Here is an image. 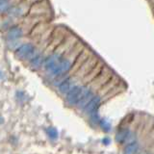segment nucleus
Listing matches in <instances>:
<instances>
[{
	"label": "nucleus",
	"instance_id": "nucleus-12",
	"mask_svg": "<svg viewBox=\"0 0 154 154\" xmlns=\"http://www.w3.org/2000/svg\"><path fill=\"white\" fill-rule=\"evenodd\" d=\"M47 134H48V136H49V138L52 140H56L58 138V131L53 127L47 129Z\"/></svg>",
	"mask_w": 154,
	"mask_h": 154
},
{
	"label": "nucleus",
	"instance_id": "nucleus-3",
	"mask_svg": "<svg viewBox=\"0 0 154 154\" xmlns=\"http://www.w3.org/2000/svg\"><path fill=\"white\" fill-rule=\"evenodd\" d=\"M101 102V97L99 95H94L93 97L90 99V101L86 104V106L83 108L87 114H91L94 112L98 111V107Z\"/></svg>",
	"mask_w": 154,
	"mask_h": 154
},
{
	"label": "nucleus",
	"instance_id": "nucleus-4",
	"mask_svg": "<svg viewBox=\"0 0 154 154\" xmlns=\"http://www.w3.org/2000/svg\"><path fill=\"white\" fill-rule=\"evenodd\" d=\"M60 55L57 54V53H55V54L53 55H50L48 56L46 59L43 61V66H45V69L47 71L51 72L53 69H55V66L58 65V63L60 62Z\"/></svg>",
	"mask_w": 154,
	"mask_h": 154
},
{
	"label": "nucleus",
	"instance_id": "nucleus-5",
	"mask_svg": "<svg viewBox=\"0 0 154 154\" xmlns=\"http://www.w3.org/2000/svg\"><path fill=\"white\" fill-rule=\"evenodd\" d=\"M22 37V30L20 27L18 26H13L9 29V31L7 33V38L9 41L14 42L17 41L18 38H20Z\"/></svg>",
	"mask_w": 154,
	"mask_h": 154
},
{
	"label": "nucleus",
	"instance_id": "nucleus-10",
	"mask_svg": "<svg viewBox=\"0 0 154 154\" xmlns=\"http://www.w3.org/2000/svg\"><path fill=\"white\" fill-rule=\"evenodd\" d=\"M10 2L9 0H0V14H4L9 11Z\"/></svg>",
	"mask_w": 154,
	"mask_h": 154
},
{
	"label": "nucleus",
	"instance_id": "nucleus-2",
	"mask_svg": "<svg viewBox=\"0 0 154 154\" xmlns=\"http://www.w3.org/2000/svg\"><path fill=\"white\" fill-rule=\"evenodd\" d=\"M16 54L18 58H21V59H32L36 55L35 47L30 43H24L17 48Z\"/></svg>",
	"mask_w": 154,
	"mask_h": 154
},
{
	"label": "nucleus",
	"instance_id": "nucleus-9",
	"mask_svg": "<svg viewBox=\"0 0 154 154\" xmlns=\"http://www.w3.org/2000/svg\"><path fill=\"white\" fill-rule=\"evenodd\" d=\"M125 153H137L139 151V144L136 142H131L123 150Z\"/></svg>",
	"mask_w": 154,
	"mask_h": 154
},
{
	"label": "nucleus",
	"instance_id": "nucleus-6",
	"mask_svg": "<svg viewBox=\"0 0 154 154\" xmlns=\"http://www.w3.org/2000/svg\"><path fill=\"white\" fill-rule=\"evenodd\" d=\"M72 87H73V82L70 78H66L65 80H63L60 85H59V91L62 94H66L67 91H69Z\"/></svg>",
	"mask_w": 154,
	"mask_h": 154
},
{
	"label": "nucleus",
	"instance_id": "nucleus-8",
	"mask_svg": "<svg viewBox=\"0 0 154 154\" xmlns=\"http://www.w3.org/2000/svg\"><path fill=\"white\" fill-rule=\"evenodd\" d=\"M43 58L42 55H35L31 59V66L34 69H38L40 66L43 65Z\"/></svg>",
	"mask_w": 154,
	"mask_h": 154
},
{
	"label": "nucleus",
	"instance_id": "nucleus-13",
	"mask_svg": "<svg viewBox=\"0 0 154 154\" xmlns=\"http://www.w3.org/2000/svg\"><path fill=\"white\" fill-rule=\"evenodd\" d=\"M103 143H104L105 144H108V143H110V140H109V139H104Z\"/></svg>",
	"mask_w": 154,
	"mask_h": 154
},
{
	"label": "nucleus",
	"instance_id": "nucleus-1",
	"mask_svg": "<svg viewBox=\"0 0 154 154\" xmlns=\"http://www.w3.org/2000/svg\"><path fill=\"white\" fill-rule=\"evenodd\" d=\"M81 94H82V87L81 86H73L66 94V103L70 106L77 105L81 98Z\"/></svg>",
	"mask_w": 154,
	"mask_h": 154
},
{
	"label": "nucleus",
	"instance_id": "nucleus-11",
	"mask_svg": "<svg viewBox=\"0 0 154 154\" xmlns=\"http://www.w3.org/2000/svg\"><path fill=\"white\" fill-rule=\"evenodd\" d=\"M99 125L105 132H108L111 130V124L108 120H106V119H99Z\"/></svg>",
	"mask_w": 154,
	"mask_h": 154
},
{
	"label": "nucleus",
	"instance_id": "nucleus-7",
	"mask_svg": "<svg viewBox=\"0 0 154 154\" xmlns=\"http://www.w3.org/2000/svg\"><path fill=\"white\" fill-rule=\"evenodd\" d=\"M129 130L127 128H122L120 129L119 131L117 133V135H116V141H117L118 143H123L127 140L128 136H129Z\"/></svg>",
	"mask_w": 154,
	"mask_h": 154
}]
</instances>
